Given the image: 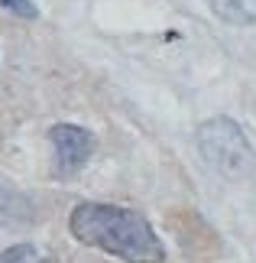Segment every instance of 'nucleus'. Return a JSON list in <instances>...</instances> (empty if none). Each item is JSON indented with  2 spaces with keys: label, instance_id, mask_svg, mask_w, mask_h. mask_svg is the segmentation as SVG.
<instances>
[{
  "label": "nucleus",
  "instance_id": "f257e3e1",
  "mask_svg": "<svg viewBox=\"0 0 256 263\" xmlns=\"http://www.w3.org/2000/svg\"><path fill=\"white\" fill-rule=\"evenodd\" d=\"M68 231L78 244L94 247L124 263H159L166 260L159 234L143 215L104 201H81L68 215Z\"/></svg>",
  "mask_w": 256,
  "mask_h": 263
},
{
  "label": "nucleus",
  "instance_id": "f03ea898",
  "mask_svg": "<svg viewBox=\"0 0 256 263\" xmlns=\"http://www.w3.org/2000/svg\"><path fill=\"white\" fill-rule=\"evenodd\" d=\"M198 153L221 179H247L256 173V149L240 130L237 120L230 117H211L198 127Z\"/></svg>",
  "mask_w": 256,
  "mask_h": 263
},
{
  "label": "nucleus",
  "instance_id": "7ed1b4c3",
  "mask_svg": "<svg viewBox=\"0 0 256 263\" xmlns=\"http://www.w3.org/2000/svg\"><path fill=\"white\" fill-rule=\"evenodd\" d=\"M49 143H52L55 156V176H75L78 169L88 166L91 153H94V137L75 124H55L49 130Z\"/></svg>",
  "mask_w": 256,
  "mask_h": 263
},
{
  "label": "nucleus",
  "instance_id": "20e7f679",
  "mask_svg": "<svg viewBox=\"0 0 256 263\" xmlns=\"http://www.w3.org/2000/svg\"><path fill=\"white\" fill-rule=\"evenodd\" d=\"M33 221H36L33 198L0 179V228H29Z\"/></svg>",
  "mask_w": 256,
  "mask_h": 263
},
{
  "label": "nucleus",
  "instance_id": "39448f33",
  "mask_svg": "<svg viewBox=\"0 0 256 263\" xmlns=\"http://www.w3.org/2000/svg\"><path fill=\"white\" fill-rule=\"evenodd\" d=\"M211 10L230 26H256V0H211Z\"/></svg>",
  "mask_w": 256,
  "mask_h": 263
},
{
  "label": "nucleus",
  "instance_id": "423d86ee",
  "mask_svg": "<svg viewBox=\"0 0 256 263\" xmlns=\"http://www.w3.org/2000/svg\"><path fill=\"white\" fill-rule=\"evenodd\" d=\"M0 263H46V260L33 244H16V247H10V250L0 254Z\"/></svg>",
  "mask_w": 256,
  "mask_h": 263
},
{
  "label": "nucleus",
  "instance_id": "0eeeda50",
  "mask_svg": "<svg viewBox=\"0 0 256 263\" xmlns=\"http://www.w3.org/2000/svg\"><path fill=\"white\" fill-rule=\"evenodd\" d=\"M0 10L10 16H19V20H36L39 16V7L33 0H0Z\"/></svg>",
  "mask_w": 256,
  "mask_h": 263
}]
</instances>
